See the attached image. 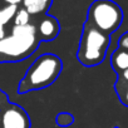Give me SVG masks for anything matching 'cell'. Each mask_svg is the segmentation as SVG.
Here are the masks:
<instances>
[{
  "label": "cell",
  "instance_id": "6da1fadb",
  "mask_svg": "<svg viewBox=\"0 0 128 128\" xmlns=\"http://www.w3.org/2000/svg\"><path fill=\"white\" fill-rule=\"evenodd\" d=\"M38 44V33L33 24L14 25L12 34L0 40V62L23 60L36 49Z\"/></svg>",
  "mask_w": 128,
  "mask_h": 128
},
{
  "label": "cell",
  "instance_id": "7a4b0ae2",
  "mask_svg": "<svg viewBox=\"0 0 128 128\" xmlns=\"http://www.w3.org/2000/svg\"><path fill=\"white\" fill-rule=\"evenodd\" d=\"M62 60L54 54L40 55L26 70L19 86V93L43 89L55 82L62 72Z\"/></svg>",
  "mask_w": 128,
  "mask_h": 128
},
{
  "label": "cell",
  "instance_id": "3957f363",
  "mask_svg": "<svg viewBox=\"0 0 128 128\" xmlns=\"http://www.w3.org/2000/svg\"><path fill=\"white\" fill-rule=\"evenodd\" d=\"M109 45V35L92 25H86L77 53L78 60L86 67H94L103 62Z\"/></svg>",
  "mask_w": 128,
  "mask_h": 128
},
{
  "label": "cell",
  "instance_id": "277c9868",
  "mask_svg": "<svg viewBox=\"0 0 128 128\" xmlns=\"http://www.w3.org/2000/svg\"><path fill=\"white\" fill-rule=\"evenodd\" d=\"M122 9L112 0H96L88 12V23L99 32L109 35L122 24Z\"/></svg>",
  "mask_w": 128,
  "mask_h": 128
},
{
  "label": "cell",
  "instance_id": "5b68a950",
  "mask_svg": "<svg viewBox=\"0 0 128 128\" xmlns=\"http://www.w3.org/2000/svg\"><path fill=\"white\" fill-rule=\"evenodd\" d=\"M2 128H30V120L25 110L15 104L6 107L0 117Z\"/></svg>",
  "mask_w": 128,
  "mask_h": 128
},
{
  "label": "cell",
  "instance_id": "8992f818",
  "mask_svg": "<svg viewBox=\"0 0 128 128\" xmlns=\"http://www.w3.org/2000/svg\"><path fill=\"white\" fill-rule=\"evenodd\" d=\"M36 32H39L40 39L53 40L59 34V24H58L56 19H54L53 16H45L40 22L39 28L36 29Z\"/></svg>",
  "mask_w": 128,
  "mask_h": 128
},
{
  "label": "cell",
  "instance_id": "52a82bcc",
  "mask_svg": "<svg viewBox=\"0 0 128 128\" xmlns=\"http://www.w3.org/2000/svg\"><path fill=\"white\" fill-rule=\"evenodd\" d=\"M24 9L33 15L45 13L52 5V0H22Z\"/></svg>",
  "mask_w": 128,
  "mask_h": 128
},
{
  "label": "cell",
  "instance_id": "ba28073f",
  "mask_svg": "<svg viewBox=\"0 0 128 128\" xmlns=\"http://www.w3.org/2000/svg\"><path fill=\"white\" fill-rule=\"evenodd\" d=\"M112 66L117 72H124L128 69V52L118 49L112 55Z\"/></svg>",
  "mask_w": 128,
  "mask_h": 128
},
{
  "label": "cell",
  "instance_id": "9c48e42d",
  "mask_svg": "<svg viewBox=\"0 0 128 128\" xmlns=\"http://www.w3.org/2000/svg\"><path fill=\"white\" fill-rule=\"evenodd\" d=\"M16 12H18L16 5H6L3 9H0V26H4L12 19H14Z\"/></svg>",
  "mask_w": 128,
  "mask_h": 128
},
{
  "label": "cell",
  "instance_id": "30bf717a",
  "mask_svg": "<svg viewBox=\"0 0 128 128\" xmlns=\"http://www.w3.org/2000/svg\"><path fill=\"white\" fill-rule=\"evenodd\" d=\"M29 20H30V15H29V13H28L25 9H19V10L15 13L14 24H15L16 26L28 25V24H29Z\"/></svg>",
  "mask_w": 128,
  "mask_h": 128
},
{
  "label": "cell",
  "instance_id": "8fae6325",
  "mask_svg": "<svg viewBox=\"0 0 128 128\" xmlns=\"http://www.w3.org/2000/svg\"><path fill=\"white\" fill-rule=\"evenodd\" d=\"M56 123L59 126L67 127L73 123V116H70L69 113H60L59 116H56Z\"/></svg>",
  "mask_w": 128,
  "mask_h": 128
},
{
  "label": "cell",
  "instance_id": "7c38bea8",
  "mask_svg": "<svg viewBox=\"0 0 128 128\" xmlns=\"http://www.w3.org/2000/svg\"><path fill=\"white\" fill-rule=\"evenodd\" d=\"M118 44H119V48H120V49H124V50L128 52V32L120 36Z\"/></svg>",
  "mask_w": 128,
  "mask_h": 128
},
{
  "label": "cell",
  "instance_id": "4fadbf2b",
  "mask_svg": "<svg viewBox=\"0 0 128 128\" xmlns=\"http://www.w3.org/2000/svg\"><path fill=\"white\" fill-rule=\"evenodd\" d=\"M122 78L127 82V84H128V69L127 70H124V72H122ZM123 102H126L127 104H128V86H127V90H126V96L123 97V99H122Z\"/></svg>",
  "mask_w": 128,
  "mask_h": 128
},
{
  "label": "cell",
  "instance_id": "5bb4252c",
  "mask_svg": "<svg viewBox=\"0 0 128 128\" xmlns=\"http://www.w3.org/2000/svg\"><path fill=\"white\" fill-rule=\"evenodd\" d=\"M4 3H6L8 5H18L22 0H3Z\"/></svg>",
  "mask_w": 128,
  "mask_h": 128
},
{
  "label": "cell",
  "instance_id": "9a60e30c",
  "mask_svg": "<svg viewBox=\"0 0 128 128\" xmlns=\"http://www.w3.org/2000/svg\"><path fill=\"white\" fill-rule=\"evenodd\" d=\"M5 36H6V34H5V29H4V26H0V40L4 39Z\"/></svg>",
  "mask_w": 128,
  "mask_h": 128
}]
</instances>
